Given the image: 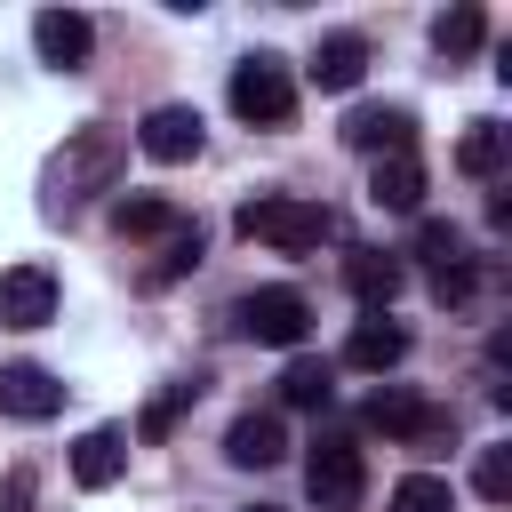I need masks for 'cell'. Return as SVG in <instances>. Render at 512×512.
Listing matches in <instances>:
<instances>
[{
  "mask_svg": "<svg viewBox=\"0 0 512 512\" xmlns=\"http://www.w3.org/2000/svg\"><path fill=\"white\" fill-rule=\"evenodd\" d=\"M120 168H128V136H120V128H104V120L72 128V136H64V152L48 160V216L88 208L96 192H112V184H120Z\"/></svg>",
  "mask_w": 512,
  "mask_h": 512,
  "instance_id": "cell-1",
  "label": "cell"
},
{
  "mask_svg": "<svg viewBox=\"0 0 512 512\" xmlns=\"http://www.w3.org/2000/svg\"><path fill=\"white\" fill-rule=\"evenodd\" d=\"M328 232H336V216H328L320 200H296V192H256V200L240 208V240H264V248H280V256H312Z\"/></svg>",
  "mask_w": 512,
  "mask_h": 512,
  "instance_id": "cell-2",
  "label": "cell"
},
{
  "mask_svg": "<svg viewBox=\"0 0 512 512\" xmlns=\"http://www.w3.org/2000/svg\"><path fill=\"white\" fill-rule=\"evenodd\" d=\"M232 112H240L248 128H288V120H296V72H288L272 48L240 56V64H232Z\"/></svg>",
  "mask_w": 512,
  "mask_h": 512,
  "instance_id": "cell-3",
  "label": "cell"
},
{
  "mask_svg": "<svg viewBox=\"0 0 512 512\" xmlns=\"http://www.w3.org/2000/svg\"><path fill=\"white\" fill-rule=\"evenodd\" d=\"M304 488H312V504H320V512H352V504H360V488H368L360 448H352L344 432L312 440V456H304Z\"/></svg>",
  "mask_w": 512,
  "mask_h": 512,
  "instance_id": "cell-4",
  "label": "cell"
},
{
  "mask_svg": "<svg viewBox=\"0 0 512 512\" xmlns=\"http://www.w3.org/2000/svg\"><path fill=\"white\" fill-rule=\"evenodd\" d=\"M232 320H240V336H256V344H272V352H296L304 328H312V304H304L296 288H256V296L232 304Z\"/></svg>",
  "mask_w": 512,
  "mask_h": 512,
  "instance_id": "cell-5",
  "label": "cell"
},
{
  "mask_svg": "<svg viewBox=\"0 0 512 512\" xmlns=\"http://www.w3.org/2000/svg\"><path fill=\"white\" fill-rule=\"evenodd\" d=\"M136 152H144V160H160V168L200 160V112H192V104H152V112H144V128H136Z\"/></svg>",
  "mask_w": 512,
  "mask_h": 512,
  "instance_id": "cell-6",
  "label": "cell"
},
{
  "mask_svg": "<svg viewBox=\"0 0 512 512\" xmlns=\"http://www.w3.org/2000/svg\"><path fill=\"white\" fill-rule=\"evenodd\" d=\"M352 152H376V160H400V152H416V112H400V104H360L344 128H336Z\"/></svg>",
  "mask_w": 512,
  "mask_h": 512,
  "instance_id": "cell-7",
  "label": "cell"
},
{
  "mask_svg": "<svg viewBox=\"0 0 512 512\" xmlns=\"http://www.w3.org/2000/svg\"><path fill=\"white\" fill-rule=\"evenodd\" d=\"M64 408V384L40 368V360H8L0 368V416H16V424H48Z\"/></svg>",
  "mask_w": 512,
  "mask_h": 512,
  "instance_id": "cell-8",
  "label": "cell"
},
{
  "mask_svg": "<svg viewBox=\"0 0 512 512\" xmlns=\"http://www.w3.org/2000/svg\"><path fill=\"white\" fill-rule=\"evenodd\" d=\"M32 48H40V64L80 72V64H88V48H96V24H88L80 8H40V16H32Z\"/></svg>",
  "mask_w": 512,
  "mask_h": 512,
  "instance_id": "cell-9",
  "label": "cell"
},
{
  "mask_svg": "<svg viewBox=\"0 0 512 512\" xmlns=\"http://www.w3.org/2000/svg\"><path fill=\"white\" fill-rule=\"evenodd\" d=\"M0 320H8V328H48V320H56V272H48V264L0 272Z\"/></svg>",
  "mask_w": 512,
  "mask_h": 512,
  "instance_id": "cell-10",
  "label": "cell"
},
{
  "mask_svg": "<svg viewBox=\"0 0 512 512\" xmlns=\"http://www.w3.org/2000/svg\"><path fill=\"white\" fill-rule=\"evenodd\" d=\"M368 424H376V432H392V440H416V448L448 432V416H440V408H424V400H416V392H400V384L368 392Z\"/></svg>",
  "mask_w": 512,
  "mask_h": 512,
  "instance_id": "cell-11",
  "label": "cell"
},
{
  "mask_svg": "<svg viewBox=\"0 0 512 512\" xmlns=\"http://www.w3.org/2000/svg\"><path fill=\"white\" fill-rule=\"evenodd\" d=\"M400 360H408V328L384 320V312H368V320L344 336V368H360V376H384V368H400Z\"/></svg>",
  "mask_w": 512,
  "mask_h": 512,
  "instance_id": "cell-12",
  "label": "cell"
},
{
  "mask_svg": "<svg viewBox=\"0 0 512 512\" xmlns=\"http://www.w3.org/2000/svg\"><path fill=\"white\" fill-rule=\"evenodd\" d=\"M224 456H232L240 472H264V464H280V456H288V432H280V416H272V408H248V416H232V432H224Z\"/></svg>",
  "mask_w": 512,
  "mask_h": 512,
  "instance_id": "cell-13",
  "label": "cell"
},
{
  "mask_svg": "<svg viewBox=\"0 0 512 512\" xmlns=\"http://www.w3.org/2000/svg\"><path fill=\"white\" fill-rule=\"evenodd\" d=\"M360 80H368V40H360V32H328V40L312 48V88L344 96V88H360Z\"/></svg>",
  "mask_w": 512,
  "mask_h": 512,
  "instance_id": "cell-14",
  "label": "cell"
},
{
  "mask_svg": "<svg viewBox=\"0 0 512 512\" xmlns=\"http://www.w3.org/2000/svg\"><path fill=\"white\" fill-rule=\"evenodd\" d=\"M344 288H352L368 312H384V304L408 288V272H400V256H384V248H352V256H344Z\"/></svg>",
  "mask_w": 512,
  "mask_h": 512,
  "instance_id": "cell-15",
  "label": "cell"
},
{
  "mask_svg": "<svg viewBox=\"0 0 512 512\" xmlns=\"http://www.w3.org/2000/svg\"><path fill=\"white\" fill-rule=\"evenodd\" d=\"M368 200H376L384 216H416V208H424V160H416V152H400V160H376V176H368Z\"/></svg>",
  "mask_w": 512,
  "mask_h": 512,
  "instance_id": "cell-16",
  "label": "cell"
},
{
  "mask_svg": "<svg viewBox=\"0 0 512 512\" xmlns=\"http://www.w3.org/2000/svg\"><path fill=\"white\" fill-rule=\"evenodd\" d=\"M120 472H128V440H120V432L96 424V432L72 440V480H80V488H112Z\"/></svg>",
  "mask_w": 512,
  "mask_h": 512,
  "instance_id": "cell-17",
  "label": "cell"
},
{
  "mask_svg": "<svg viewBox=\"0 0 512 512\" xmlns=\"http://www.w3.org/2000/svg\"><path fill=\"white\" fill-rule=\"evenodd\" d=\"M112 224H120V240H168L184 216L160 192H128V200H112Z\"/></svg>",
  "mask_w": 512,
  "mask_h": 512,
  "instance_id": "cell-18",
  "label": "cell"
},
{
  "mask_svg": "<svg viewBox=\"0 0 512 512\" xmlns=\"http://www.w3.org/2000/svg\"><path fill=\"white\" fill-rule=\"evenodd\" d=\"M328 392H336V368H328V360H304V352H296V360L280 368V400H288V408H328Z\"/></svg>",
  "mask_w": 512,
  "mask_h": 512,
  "instance_id": "cell-19",
  "label": "cell"
},
{
  "mask_svg": "<svg viewBox=\"0 0 512 512\" xmlns=\"http://www.w3.org/2000/svg\"><path fill=\"white\" fill-rule=\"evenodd\" d=\"M504 144H512V136H504L496 120H472L464 144H456V168H464V176H496V168H504Z\"/></svg>",
  "mask_w": 512,
  "mask_h": 512,
  "instance_id": "cell-20",
  "label": "cell"
},
{
  "mask_svg": "<svg viewBox=\"0 0 512 512\" xmlns=\"http://www.w3.org/2000/svg\"><path fill=\"white\" fill-rule=\"evenodd\" d=\"M416 256H424L432 272H448V264H472V256H464V232H456L448 216H416Z\"/></svg>",
  "mask_w": 512,
  "mask_h": 512,
  "instance_id": "cell-21",
  "label": "cell"
},
{
  "mask_svg": "<svg viewBox=\"0 0 512 512\" xmlns=\"http://www.w3.org/2000/svg\"><path fill=\"white\" fill-rule=\"evenodd\" d=\"M480 40H488V16H480V8H448V16L432 24V48H440V56H472Z\"/></svg>",
  "mask_w": 512,
  "mask_h": 512,
  "instance_id": "cell-22",
  "label": "cell"
},
{
  "mask_svg": "<svg viewBox=\"0 0 512 512\" xmlns=\"http://www.w3.org/2000/svg\"><path fill=\"white\" fill-rule=\"evenodd\" d=\"M392 512H456V488H448L440 472H408V480L392 488Z\"/></svg>",
  "mask_w": 512,
  "mask_h": 512,
  "instance_id": "cell-23",
  "label": "cell"
},
{
  "mask_svg": "<svg viewBox=\"0 0 512 512\" xmlns=\"http://www.w3.org/2000/svg\"><path fill=\"white\" fill-rule=\"evenodd\" d=\"M192 264H200V224H176V232H168V248H160V264H152L144 280H152V288H168V280H184Z\"/></svg>",
  "mask_w": 512,
  "mask_h": 512,
  "instance_id": "cell-24",
  "label": "cell"
},
{
  "mask_svg": "<svg viewBox=\"0 0 512 512\" xmlns=\"http://www.w3.org/2000/svg\"><path fill=\"white\" fill-rule=\"evenodd\" d=\"M192 400H200V376H184V384H168V392H160V400L144 408V424H136V432H144V440H168V432H176V416H184Z\"/></svg>",
  "mask_w": 512,
  "mask_h": 512,
  "instance_id": "cell-25",
  "label": "cell"
},
{
  "mask_svg": "<svg viewBox=\"0 0 512 512\" xmlns=\"http://www.w3.org/2000/svg\"><path fill=\"white\" fill-rule=\"evenodd\" d=\"M472 488H480L488 504H504V496H512V448H504V440H488V448H480V464H472Z\"/></svg>",
  "mask_w": 512,
  "mask_h": 512,
  "instance_id": "cell-26",
  "label": "cell"
},
{
  "mask_svg": "<svg viewBox=\"0 0 512 512\" xmlns=\"http://www.w3.org/2000/svg\"><path fill=\"white\" fill-rule=\"evenodd\" d=\"M432 296H440V304H464V296H472V264H448V272H432Z\"/></svg>",
  "mask_w": 512,
  "mask_h": 512,
  "instance_id": "cell-27",
  "label": "cell"
},
{
  "mask_svg": "<svg viewBox=\"0 0 512 512\" xmlns=\"http://www.w3.org/2000/svg\"><path fill=\"white\" fill-rule=\"evenodd\" d=\"M0 512H32V472H24V464L0 480Z\"/></svg>",
  "mask_w": 512,
  "mask_h": 512,
  "instance_id": "cell-28",
  "label": "cell"
},
{
  "mask_svg": "<svg viewBox=\"0 0 512 512\" xmlns=\"http://www.w3.org/2000/svg\"><path fill=\"white\" fill-rule=\"evenodd\" d=\"M256 512H272V504H256Z\"/></svg>",
  "mask_w": 512,
  "mask_h": 512,
  "instance_id": "cell-29",
  "label": "cell"
}]
</instances>
